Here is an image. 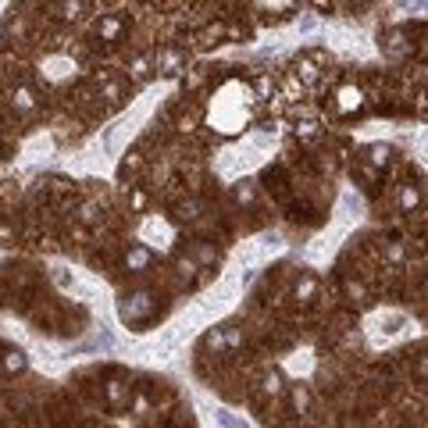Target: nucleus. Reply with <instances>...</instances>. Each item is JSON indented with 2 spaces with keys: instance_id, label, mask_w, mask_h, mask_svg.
Here are the masks:
<instances>
[{
  "instance_id": "393cba45",
  "label": "nucleus",
  "mask_w": 428,
  "mask_h": 428,
  "mask_svg": "<svg viewBox=\"0 0 428 428\" xmlns=\"http://www.w3.org/2000/svg\"><path fill=\"white\" fill-rule=\"evenodd\" d=\"M61 18H79V11H86V4H57Z\"/></svg>"
},
{
  "instance_id": "9d476101",
  "label": "nucleus",
  "mask_w": 428,
  "mask_h": 428,
  "mask_svg": "<svg viewBox=\"0 0 428 428\" xmlns=\"http://www.w3.org/2000/svg\"><path fill=\"white\" fill-rule=\"evenodd\" d=\"M293 72H296L300 82H307V86H314V82L321 79V68H318L311 57H296V61H293Z\"/></svg>"
},
{
  "instance_id": "ddd939ff",
  "label": "nucleus",
  "mask_w": 428,
  "mask_h": 428,
  "mask_svg": "<svg viewBox=\"0 0 428 428\" xmlns=\"http://www.w3.org/2000/svg\"><path fill=\"white\" fill-rule=\"evenodd\" d=\"M11 104L18 107V111H32V107H36L32 86H14V90H11Z\"/></svg>"
},
{
  "instance_id": "0eeeda50",
  "label": "nucleus",
  "mask_w": 428,
  "mask_h": 428,
  "mask_svg": "<svg viewBox=\"0 0 428 428\" xmlns=\"http://www.w3.org/2000/svg\"><path fill=\"white\" fill-rule=\"evenodd\" d=\"M0 368H4V375H21L29 368V357L14 347H8V350H0Z\"/></svg>"
},
{
  "instance_id": "c756f323",
  "label": "nucleus",
  "mask_w": 428,
  "mask_h": 428,
  "mask_svg": "<svg viewBox=\"0 0 428 428\" xmlns=\"http://www.w3.org/2000/svg\"><path fill=\"white\" fill-rule=\"evenodd\" d=\"M0 150H4V143H0Z\"/></svg>"
},
{
  "instance_id": "c85d7f7f",
  "label": "nucleus",
  "mask_w": 428,
  "mask_h": 428,
  "mask_svg": "<svg viewBox=\"0 0 428 428\" xmlns=\"http://www.w3.org/2000/svg\"><path fill=\"white\" fill-rule=\"evenodd\" d=\"M421 293H425V300H428V275H425V282H421Z\"/></svg>"
},
{
  "instance_id": "20e7f679",
  "label": "nucleus",
  "mask_w": 428,
  "mask_h": 428,
  "mask_svg": "<svg viewBox=\"0 0 428 428\" xmlns=\"http://www.w3.org/2000/svg\"><path fill=\"white\" fill-rule=\"evenodd\" d=\"M104 400H107L111 411H121V407H128V400H133V385L121 382V378H111L104 385Z\"/></svg>"
},
{
  "instance_id": "412c9836",
  "label": "nucleus",
  "mask_w": 428,
  "mask_h": 428,
  "mask_svg": "<svg viewBox=\"0 0 428 428\" xmlns=\"http://www.w3.org/2000/svg\"><path fill=\"white\" fill-rule=\"evenodd\" d=\"M193 261H197L200 268H211V264H218V250H211V246H197Z\"/></svg>"
},
{
  "instance_id": "f8f14e48",
  "label": "nucleus",
  "mask_w": 428,
  "mask_h": 428,
  "mask_svg": "<svg viewBox=\"0 0 428 428\" xmlns=\"http://www.w3.org/2000/svg\"><path fill=\"white\" fill-rule=\"evenodd\" d=\"M261 393L271 396V400L282 396V393H286V378H282V371H268V375L261 378Z\"/></svg>"
},
{
  "instance_id": "b1692460",
  "label": "nucleus",
  "mask_w": 428,
  "mask_h": 428,
  "mask_svg": "<svg viewBox=\"0 0 428 428\" xmlns=\"http://www.w3.org/2000/svg\"><path fill=\"white\" fill-rule=\"evenodd\" d=\"M218 39H222V26H207V29H204V36H200L204 47H211V43H218Z\"/></svg>"
},
{
  "instance_id": "2eb2a0df",
  "label": "nucleus",
  "mask_w": 428,
  "mask_h": 428,
  "mask_svg": "<svg viewBox=\"0 0 428 428\" xmlns=\"http://www.w3.org/2000/svg\"><path fill=\"white\" fill-rule=\"evenodd\" d=\"M182 68V54L179 50H164L161 57H157V72H164V75H175Z\"/></svg>"
},
{
  "instance_id": "4468645a",
  "label": "nucleus",
  "mask_w": 428,
  "mask_h": 428,
  "mask_svg": "<svg viewBox=\"0 0 428 428\" xmlns=\"http://www.w3.org/2000/svg\"><path fill=\"white\" fill-rule=\"evenodd\" d=\"M289 400H293V411L296 414H307L311 411V389H307V385H293Z\"/></svg>"
},
{
  "instance_id": "9b49d317",
  "label": "nucleus",
  "mask_w": 428,
  "mask_h": 428,
  "mask_svg": "<svg viewBox=\"0 0 428 428\" xmlns=\"http://www.w3.org/2000/svg\"><path fill=\"white\" fill-rule=\"evenodd\" d=\"M232 200L240 204V207H253L257 204V186L250 179H240V182L232 186Z\"/></svg>"
},
{
  "instance_id": "a211bd4d",
  "label": "nucleus",
  "mask_w": 428,
  "mask_h": 428,
  "mask_svg": "<svg viewBox=\"0 0 428 428\" xmlns=\"http://www.w3.org/2000/svg\"><path fill=\"white\" fill-rule=\"evenodd\" d=\"M214 421L225 425V428H250V425H246V418H235L232 411H225V407H218V411H214Z\"/></svg>"
},
{
  "instance_id": "a878e982",
  "label": "nucleus",
  "mask_w": 428,
  "mask_h": 428,
  "mask_svg": "<svg viewBox=\"0 0 428 428\" xmlns=\"http://www.w3.org/2000/svg\"><path fill=\"white\" fill-rule=\"evenodd\" d=\"M347 296H350V300H364V296H368V289H364L360 282H353V278H350V282H347Z\"/></svg>"
},
{
  "instance_id": "39448f33",
  "label": "nucleus",
  "mask_w": 428,
  "mask_h": 428,
  "mask_svg": "<svg viewBox=\"0 0 428 428\" xmlns=\"http://www.w3.org/2000/svg\"><path fill=\"white\" fill-rule=\"evenodd\" d=\"M150 264H154V253H150V246H143V243L128 246V253H125V271H128V275H143Z\"/></svg>"
},
{
  "instance_id": "bb28decb",
  "label": "nucleus",
  "mask_w": 428,
  "mask_h": 428,
  "mask_svg": "<svg viewBox=\"0 0 428 428\" xmlns=\"http://www.w3.org/2000/svg\"><path fill=\"white\" fill-rule=\"evenodd\" d=\"M182 218H189V222H193V218H200V204H197V200L182 204Z\"/></svg>"
},
{
  "instance_id": "aec40b11",
  "label": "nucleus",
  "mask_w": 428,
  "mask_h": 428,
  "mask_svg": "<svg viewBox=\"0 0 428 428\" xmlns=\"http://www.w3.org/2000/svg\"><path fill=\"white\" fill-rule=\"evenodd\" d=\"M150 64H154V61L143 57V54H139V57H133V64H128V75H133L136 82H143V79L150 75Z\"/></svg>"
},
{
  "instance_id": "5701e85b",
  "label": "nucleus",
  "mask_w": 428,
  "mask_h": 428,
  "mask_svg": "<svg viewBox=\"0 0 428 428\" xmlns=\"http://www.w3.org/2000/svg\"><path fill=\"white\" fill-rule=\"evenodd\" d=\"M225 342H228V350H240V347H243V332L235 329V325H228V329H225Z\"/></svg>"
},
{
  "instance_id": "dca6fc26",
  "label": "nucleus",
  "mask_w": 428,
  "mask_h": 428,
  "mask_svg": "<svg viewBox=\"0 0 428 428\" xmlns=\"http://www.w3.org/2000/svg\"><path fill=\"white\" fill-rule=\"evenodd\" d=\"M204 347L211 353H228V342H225V329H207L204 335Z\"/></svg>"
},
{
  "instance_id": "6ab92c4d",
  "label": "nucleus",
  "mask_w": 428,
  "mask_h": 428,
  "mask_svg": "<svg viewBox=\"0 0 428 428\" xmlns=\"http://www.w3.org/2000/svg\"><path fill=\"white\" fill-rule=\"evenodd\" d=\"M175 271H179V278H182V282H193V278L200 275V264L193 261V257H182V261L175 264Z\"/></svg>"
},
{
  "instance_id": "423d86ee",
  "label": "nucleus",
  "mask_w": 428,
  "mask_h": 428,
  "mask_svg": "<svg viewBox=\"0 0 428 428\" xmlns=\"http://www.w3.org/2000/svg\"><path fill=\"white\" fill-rule=\"evenodd\" d=\"M421 204H425L421 186H418V182H403V186H400V197H396V207H400L403 214H414Z\"/></svg>"
},
{
  "instance_id": "cd10ccee",
  "label": "nucleus",
  "mask_w": 428,
  "mask_h": 428,
  "mask_svg": "<svg viewBox=\"0 0 428 428\" xmlns=\"http://www.w3.org/2000/svg\"><path fill=\"white\" fill-rule=\"evenodd\" d=\"M133 207H136V211H143V207H146V197H143V193H139V189L133 193Z\"/></svg>"
},
{
  "instance_id": "f257e3e1",
  "label": "nucleus",
  "mask_w": 428,
  "mask_h": 428,
  "mask_svg": "<svg viewBox=\"0 0 428 428\" xmlns=\"http://www.w3.org/2000/svg\"><path fill=\"white\" fill-rule=\"evenodd\" d=\"M154 311H157V293H150V289H133L118 300V318L125 325H143Z\"/></svg>"
},
{
  "instance_id": "6e6552de",
  "label": "nucleus",
  "mask_w": 428,
  "mask_h": 428,
  "mask_svg": "<svg viewBox=\"0 0 428 428\" xmlns=\"http://www.w3.org/2000/svg\"><path fill=\"white\" fill-rule=\"evenodd\" d=\"M293 300L296 304H311V300H318V278L314 275H300L296 286H293Z\"/></svg>"
},
{
  "instance_id": "1a4fd4ad",
  "label": "nucleus",
  "mask_w": 428,
  "mask_h": 428,
  "mask_svg": "<svg viewBox=\"0 0 428 428\" xmlns=\"http://www.w3.org/2000/svg\"><path fill=\"white\" fill-rule=\"evenodd\" d=\"M364 157H368V168H371V171H382V168H389V161H393V146L375 143V146L364 150Z\"/></svg>"
},
{
  "instance_id": "4be33fe9",
  "label": "nucleus",
  "mask_w": 428,
  "mask_h": 428,
  "mask_svg": "<svg viewBox=\"0 0 428 428\" xmlns=\"http://www.w3.org/2000/svg\"><path fill=\"white\" fill-rule=\"evenodd\" d=\"M385 261H389V264H403V257H407V250L400 246V243H385Z\"/></svg>"
},
{
  "instance_id": "f3484780",
  "label": "nucleus",
  "mask_w": 428,
  "mask_h": 428,
  "mask_svg": "<svg viewBox=\"0 0 428 428\" xmlns=\"http://www.w3.org/2000/svg\"><path fill=\"white\" fill-rule=\"evenodd\" d=\"M100 97H104L107 104H121V100H125V86H121V82H115V79H104Z\"/></svg>"
},
{
  "instance_id": "f03ea898",
  "label": "nucleus",
  "mask_w": 428,
  "mask_h": 428,
  "mask_svg": "<svg viewBox=\"0 0 428 428\" xmlns=\"http://www.w3.org/2000/svg\"><path fill=\"white\" fill-rule=\"evenodd\" d=\"M357 111H364V90L360 86H339L335 90V115H357Z\"/></svg>"
},
{
  "instance_id": "7ed1b4c3",
  "label": "nucleus",
  "mask_w": 428,
  "mask_h": 428,
  "mask_svg": "<svg viewBox=\"0 0 428 428\" xmlns=\"http://www.w3.org/2000/svg\"><path fill=\"white\" fill-rule=\"evenodd\" d=\"M97 36L107 43V47L121 43V36H125V18H121V14H100V21H97Z\"/></svg>"
}]
</instances>
